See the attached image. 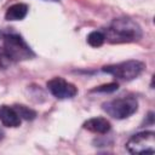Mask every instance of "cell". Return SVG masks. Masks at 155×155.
<instances>
[{
    "label": "cell",
    "mask_w": 155,
    "mask_h": 155,
    "mask_svg": "<svg viewBox=\"0 0 155 155\" xmlns=\"http://www.w3.org/2000/svg\"><path fill=\"white\" fill-rule=\"evenodd\" d=\"M145 68V64L137 59L125 61L116 64H109L104 65L102 68V71L113 75L117 80L121 81H131L136 78H138Z\"/></svg>",
    "instance_id": "3957f363"
},
{
    "label": "cell",
    "mask_w": 155,
    "mask_h": 155,
    "mask_svg": "<svg viewBox=\"0 0 155 155\" xmlns=\"http://www.w3.org/2000/svg\"><path fill=\"white\" fill-rule=\"evenodd\" d=\"M21 117L13 107L0 105V121L6 127H18L21 125Z\"/></svg>",
    "instance_id": "52a82bcc"
},
{
    "label": "cell",
    "mask_w": 155,
    "mask_h": 155,
    "mask_svg": "<svg viewBox=\"0 0 155 155\" xmlns=\"http://www.w3.org/2000/svg\"><path fill=\"white\" fill-rule=\"evenodd\" d=\"M119 88V84L117 82H109V84H104L101 86H97L91 90V92H99V93H111L114 91H116Z\"/></svg>",
    "instance_id": "7c38bea8"
},
{
    "label": "cell",
    "mask_w": 155,
    "mask_h": 155,
    "mask_svg": "<svg viewBox=\"0 0 155 155\" xmlns=\"http://www.w3.org/2000/svg\"><path fill=\"white\" fill-rule=\"evenodd\" d=\"M142 35V28L136 21L128 17H119L110 23L104 36L110 44H130L139 41Z\"/></svg>",
    "instance_id": "6da1fadb"
},
{
    "label": "cell",
    "mask_w": 155,
    "mask_h": 155,
    "mask_svg": "<svg viewBox=\"0 0 155 155\" xmlns=\"http://www.w3.org/2000/svg\"><path fill=\"white\" fill-rule=\"evenodd\" d=\"M47 88L58 99L73 98L78 93V88L74 84H71L59 76L53 78L50 81H47Z\"/></svg>",
    "instance_id": "8992f818"
},
{
    "label": "cell",
    "mask_w": 155,
    "mask_h": 155,
    "mask_svg": "<svg viewBox=\"0 0 155 155\" xmlns=\"http://www.w3.org/2000/svg\"><path fill=\"white\" fill-rule=\"evenodd\" d=\"M82 127L90 132H93V133L105 134L110 131L111 125L104 117H92V119H88L87 121H85Z\"/></svg>",
    "instance_id": "ba28073f"
},
{
    "label": "cell",
    "mask_w": 155,
    "mask_h": 155,
    "mask_svg": "<svg viewBox=\"0 0 155 155\" xmlns=\"http://www.w3.org/2000/svg\"><path fill=\"white\" fill-rule=\"evenodd\" d=\"M102 109L111 117L122 120L132 114H134L138 109V102L134 97H120L105 102L102 104Z\"/></svg>",
    "instance_id": "277c9868"
},
{
    "label": "cell",
    "mask_w": 155,
    "mask_h": 155,
    "mask_svg": "<svg viewBox=\"0 0 155 155\" xmlns=\"http://www.w3.org/2000/svg\"><path fill=\"white\" fill-rule=\"evenodd\" d=\"M2 137H4V133H2V131L0 130V139H2Z\"/></svg>",
    "instance_id": "4fadbf2b"
},
{
    "label": "cell",
    "mask_w": 155,
    "mask_h": 155,
    "mask_svg": "<svg viewBox=\"0 0 155 155\" xmlns=\"http://www.w3.org/2000/svg\"><path fill=\"white\" fill-rule=\"evenodd\" d=\"M28 13V6L22 2H17L11 5L6 12H5V19L6 21H21L23 19Z\"/></svg>",
    "instance_id": "9c48e42d"
},
{
    "label": "cell",
    "mask_w": 155,
    "mask_h": 155,
    "mask_svg": "<svg viewBox=\"0 0 155 155\" xmlns=\"http://www.w3.org/2000/svg\"><path fill=\"white\" fill-rule=\"evenodd\" d=\"M52 1H58V0H52Z\"/></svg>",
    "instance_id": "5bb4252c"
},
{
    "label": "cell",
    "mask_w": 155,
    "mask_h": 155,
    "mask_svg": "<svg viewBox=\"0 0 155 155\" xmlns=\"http://www.w3.org/2000/svg\"><path fill=\"white\" fill-rule=\"evenodd\" d=\"M2 52L11 62L25 61L34 57V52L18 34H6L4 36Z\"/></svg>",
    "instance_id": "7a4b0ae2"
},
{
    "label": "cell",
    "mask_w": 155,
    "mask_h": 155,
    "mask_svg": "<svg viewBox=\"0 0 155 155\" xmlns=\"http://www.w3.org/2000/svg\"><path fill=\"white\" fill-rule=\"evenodd\" d=\"M104 41H105V36L101 31H91L87 35V42L92 47H99L104 44Z\"/></svg>",
    "instance_id": "8fae6325"
},
{
    "label": "cell",
    "mask_w": 155,
    "mask_h": 155,
    "mask_svg": "<svg viewBox=\"0 0 155 155\" xmlns=\"http://www.w3.org/2000/svg\"><path fill=\"white\" fill-rule=\"evenodd\" d=\"M17 111V114L19 115L21 119H24V120H34L36 117V111L30 109L29 107H25L23 104H16L13 107Z\"/></svg>",
    "instance_id": "30bf717a"
},
{
    "label": "cell",
    "mask_w": 155,
    "mask_h": 155,
    "mask_svg": "<svg viewBox=\"0 0 155 155\" xmlns=\"http://www.w3.org/2000/svg\"><path fill=\"white\" fill-rule=\"evenodd\" d=\"M126 149L131 154H154L155 153V133L153 131H143L133 134L126 143Z\"/></svg>",
    "instance_id": "5b68a950"
}]
</instances>
